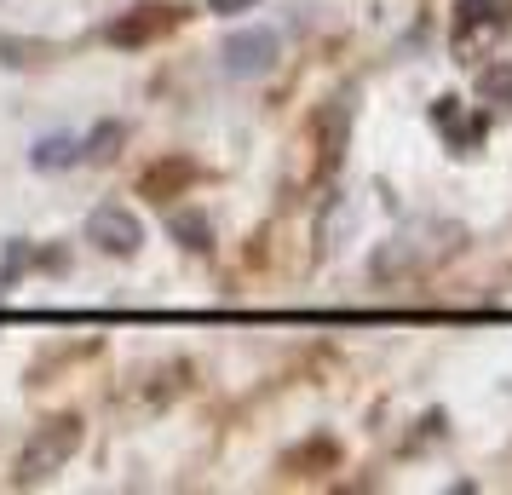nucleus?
<instances>
[{"label": "nucleus", "mask_w": 512, "mask_h": 495, "mask_svg": "<svg viewBox=\"0 0 512 495\" xmlns=\"http://www.w3.org/2000/svg\"><path fill=\"white\" fill-rule=\"evenodd\" d=\"M29 162L41 167V173H58V167L81 162V139H70V133H52V139H35V150H29Z\"/></svg>", "instance_id": "10"}, {"label": "nucleus", "mask_w": 512, "mask_h": 495, "mask_svg": "<svg viewBox=\"0 0 512 495\" xmlns=\"http://www.w3.org/2000/svg\"><path fill=\"white\" fill-rule=\"evenodd\" d=\"M179 179H190V162H162L144 173V190H167V185H179Z\"/></svg>", "instance_id": "13"}, {"label": "nucleus", "mask_w": 512, "mask_h": 495, "mask_svg": "<svg viewBox=\"0 0 512 495\" xmlns=\"http://www.w3.org/2000/svg\"><path fill=\"white\" fill-rule=\"evenodd\" d=\"M179 18H185L179 6H133V12H121L116 24L104 29V41H110V47H150V41H162Z\"/></svg>", "instance_id": "6"}, {"label": "nucleus", "mask_w": 512, "mask_h": 495, "mask_svg": "<svg viewBox=\"0 0 512 495\" xmlns=\"http://www.w3.org/2000/svg\"><path fill=\"white\" fill-rule=\"evenodd\" d=\"M259 0H208V12H219V18H236V12H254Z\"/></svg>", "instance_id": "14"}, {"label": "nucleus", "mask_w": 512, "mask_h": 495, "mask_svg": "<svg viewBox=\"0 0 512 495\" xmlns=\"http://www.w3.org/2000/svg\"><path fill=\"white\" fill-rule=\"evenodd\" d=\"M87 242H93V248H104V254H116V260H133V254L144 248V225L127 208L104 202V208L87 213Z\"/></svg>", "instance_id": "5"}, {"label": "nucleus", "mask_w": 512, "mask_h": 495, "mask_svg": "<svg viewBox=\"0 0 512 495\" xmlns=\"http://www.w3.org/2000/svg\"><path fill=\"white\" fill-rule=\"evenodd\" d=\"M81 449V421L75 415H58V421H47L35 438L24 444V455H18V484H47L52 472L70 467V455Z\"/></svg>", "instance_id": "2"}, {"label": "nucleus", "mask_w": 512, "mask_h": 495, "mask_svg": "<svg viewBox=\"0 0 512 495\" xmlns=\"http://www.w3.org/2000/svg\"><path fill=\"white\" fill-rule=\"evenodd\" d=\"M478 104L512 110V64H484V70H478Z\"/></svg>", "instance_id": "11"}, {"label": "nucleus", "mask_w": 512, "mask_h": 495, "mask_svg": "<svg viewBox=\"0 0 512 495\" xmlns=\"http://www.w3.org/2000/svg\"><path fill=\"white\" fill-rule=\"evenodd\" d=\"M277 29H236L231 41L219 47V58H225V75L231 81H259V75L277 64Z\"/></svg>", "instance_id": "4"}, {"label": "nucleus", "mask_w": 512, "mask_h": 495, "mask_svg": "<svg viewBox=\"0 0 512 495\" xmlns=\"http://www.w3.org/2000/svg\"><path fill=\"white\" fill-rule=\"evenodd\" d=\"M449 219H426V225H409V231H397L392 242H380V254L369 260V271L380 277V283H392V277H409V271H420V265H432V260H443L449 248H432V236L443 231Z\"/></svg>", "instance_id": "3"}, {"label": "nucleus", "mask_w": 512, "mask_h": 495, "mask_svg": "<svg viewBox=\"0 0 512 495\" xmlns=\"http://www.w3.org/2000/svg\"><path fill=\"white\" fill-rule=\"evenodd\" d=\"M351 225H357V208H351V196H328L323 219H317V242H323V254H334V248H346Z\"/></svg>", "instance_id": "8"}, {"label": "nucleus", "mask_w": 512, "mask_h": 495, "mask_svg": "<svg viewBox=\"0 0 512 495\" xmlns=\"http://www.w3.org/2000/svg\"><path fill=\"white\" fill-rule=\"evenodd\" d=\"M121 139H127V127L121 121H104V127H93L87 139H81V162H110L121 150Z\"/></svg>", "instance_id": "12"}, {"label": "nucleus", "mask_w": 512, "mask_h": 495, "mask_svg": "<svg viewBox=\"0 0 512 495\" xmlns=\"http://www.w3.org/2000/svg\"><path fill=\"white\" fill-rule=\"evenodd\" d=\"M167 231L185 242L190 254H208L213 248V219L202 208H173V219H167Z\"/></svg>", "instance_id": "9"}, {"label": "nucleus", "mask_w": 512, "mask_h": 495, "mask_svg": "<svg viewBox=\"0 0 512 495\" xmlns=\"http://www.w3.org/2000/svg\"><path fill=\"white\" fill-rule=\"evenodd\" d=\"M507 29H512V0H461V6H455V35H449L455 64L484 58Z\"/></svg>", "instance_id": "1"}, {"label": "nucleus", "mask_w": 512, "mask_h": 495, "mask_svg": "<svg viewBox=\"0 0 512 495\" xmlns=\"http://www.w3.org/2000/svg\"><path fill=\"white\" fill-rule=\"evenodd\" d=\"M432 121L443 127V139H449V150L455 156H466V150H478V139H484V121L472 116L461 121V98H438V110H432Z\"/></svg>", "instance_id": "7"}]
</instances>
